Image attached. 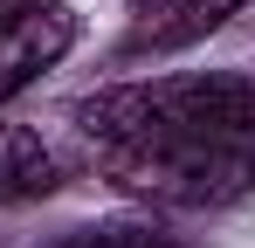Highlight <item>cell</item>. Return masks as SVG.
I'll use <instances>...</instances> for the list:
<instances>
[{
    "label": "cell",
    "mask_w": 255,
    "mask_h": 248,
    "mask_svg": "<svg viewBox=\"0 0 255 248\" xmlns=\"http://www.w3.org/2000/svg\"><path fill=\"white\" fill-rule=\"evenodd\" d=\"M48 248H186L159 214H111V221H83L69 235H55Z\"/></svg>",
    "instance_id": "5b68a950"
},
{
    "label": "cell",
    "mask_w": 255,
    "mask_h": 248,
    "mask_svg": "<svg viewBox=\"0 0 255 248\" xmlns=\"http://www.w3.org/2000/svg\"><path fill=\"white\" fill-rule=\"evenodd\" d=\"M28 7H48V0H0V21L7 14H28Z\"/></svg>",
    "instance_id": "52a82bcc"
},
{
    "label": "cell",
    "mask_w": 255,
    "mask_h": 248,
    "mask_svg": "<svg viewBox=\"0 0 255 248\" xmlns=\"http://www.w3.org/2000/svg\"><path fill=\"white\" fill-rule=\"evenodd\" d=\"M242 7H249V0H179V7H172V21H166V28H159L152 41H159V48H179V41H200V35H214L221 21H235Z\"/></svg>",
    "instance_id": "8992f818"
},
{
    "label": "cell",
    "mask_w": 255,
    "mask_h": 248,
    "mask_svg": "<svg viewBox=\"0 0 255 248\" xmlns=\"http://www.w3.org/2000/svg\"><path fill=\"white\" fill-rule=\"evenodd\" d=\"M125 193L166 207H221L255 186V138L242 145H172V152H104Z\"/></svg>",
    "instance_id": "7a4b0ae2"
},
{
    "label": "cell",
    "mask_w": 255,
    "mask_h": 248,
    "mask_svg": "<svg viewBox=\"0 0 255 248\" xmlns=\"http://www.w3.org/2000/svg\"><path fill=\"white\" fill-rule=\"evenodd\" d=\"M76 131L97 152H172V145H242L255 138V83L235 69L111 83L76 104Z\"/></svg>",
    "instance_id": "6da1fadb"
},
{
    "label": "cell",
    "mask_w": 255,
    "mask_h": 248,
    "mask_svg": "<svg viewBox=\"0 0 255 248\" xmlns=\"http://www.w3.org/2000/svg\"><path fill=\"white\" fill-rule=\"evenodd\" d=\"M69 48H76V14L69 7L48 0V7H28V14H7L0 21V104L21 97L42 69H55Z\"/></svg>",
    "instance_id": "3957f363"
},
{
    "label": "cell",
    "mask_w": 255,
    "mask_h": 248,
    "mask_svg": "<svg viewBox=\"0 0 255 248\" xmlns=\"http://www.w3.org/2000/svg\"><path fill=\"white\" fill-rule=\"evenodd\" d=\"M62 186V159L35 124H0V207H35Z\"/></svg>",
    "instance_id": "277c9868"
}]
</instances>
